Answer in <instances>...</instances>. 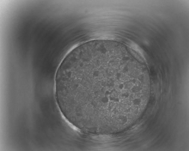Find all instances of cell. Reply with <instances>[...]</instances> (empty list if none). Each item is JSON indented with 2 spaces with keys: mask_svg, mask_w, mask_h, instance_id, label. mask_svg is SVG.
<instances>
[{
  "mask_svg": "<svg viewBox=\"0 0 189 151\" xmlns=\"http://www.w3.org/2000/svg\"><path fill=\"white\" fill-rule=\"evenodd\" d=\"M129 58L119 45L101 43L75 50L65 70L66 100L81 124L96 129L115 128L121 112L124 90L130 88Z\"/></svg>",
  "mask_w": 189,
  "mask_h": 151,
  "instance_id": "1",
  "label": "cell"
}]
</instances>
